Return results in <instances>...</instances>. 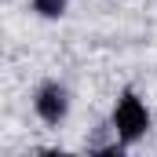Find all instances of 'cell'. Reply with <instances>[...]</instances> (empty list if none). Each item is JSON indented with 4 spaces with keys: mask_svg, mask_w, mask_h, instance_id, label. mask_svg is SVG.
Here are the masks:
<instances>
[{
    "mask_svg": "<svg viewBox=\"0 0 157 157\" xmlns=\"http://www.w3.org/2000/svg\"><path fill=\"white\" fill-rule=\"evenodd\" d=\"M146 128H150V113H146L143 99L128 91L117 102V110H113V132H117L124 143H135V139L146 135Z\"/></svg>",
    "mask_w": 157,
    "mask_h": 157,
    "instance_id": "6da1fadb",
    "label": "cell"
},
{
    "mask_svg": "<svg viewBox=\"0 0 157 157\" xmlns=\"http://www.w3.org/2000/svg\"><path fill=\"white\" fill-rule=\"evenodd\" d=\"M66 110H70V95H66L62 84H44V88L37 91V113L44 121L59 124V121L66 117Z\"/></svg>",
    "mask_w": 157,
    "mask_h": 157,
    "instance_id": "7a4b0ae2",
    "label": "cell"
},
{
    "mask_svg": "<svg viewBox=\"0 0 157 157\" xmlns=\"http://www.w3.org/2000/svg\"><path fill=\"white\" fill-rule=\"evenodd\" d=\"M33 7H37V15H44V18H59L66 11V0H33Z\"/></svg>",
    "mask_w": 157,
    "mask_h": 157,
    "instance_id": "3957f363",
    "label": "cell"
}]
</instances>
